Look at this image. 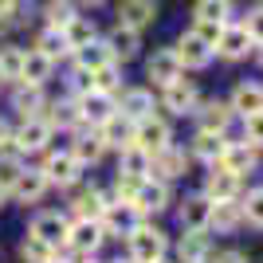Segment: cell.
Masks as SVG:
<instances>
[{"label":"cell","instance_id":"b9f144b4","mask_svg":"<svg viewBox=\"0 0 263 263\" xmlns=\"http://www.w3.org/2000/svg\"><path fill=\"white\" fill-rule=\"evenodd\" d=\"M243 142L255 145V149H263V110L243 118Z\"/></svg>","mask_w":263,"mask_h":263},{"label":"cell","instance_id":"3957f363","mask_svg":"<svg viewBox=\"0 0 263 263\" xmlns=\"http://www.w3.org/2000/svg\"><path fill=\"white\" fill-rule=\"evenodd\" d=\"M83 169H87V165L79 161V157L71 154V149L47 154V157H44V165H40V173L47 177V185H59V189H71V185L79 181V177H83Z\"/></svg>","mask_w":263,"mask_h":263},{"label":"cell","instance_id":"1f68e13d","mask_svg":"<svg viewBox=\"0 0 263 263\" xmlns=\"http://www.w3.org/2000/svg\"><path fill=\"white\" fill-rule=\"evenodd\" d=\"M12 106L20 110V118H35V114H44V87H28V83H20L16 87V95H12Z\"/></svg>","mask_w":263,"mask_h":263},{"label":"cell","instance_id":"74e56055","mask_svg":"<svg viewBox=\"0 0 263 263\" xmlns=\"http://www.w3.org/2000/svg\"><path fill=\"white\" fill-rule=\"evenodd\" d=\"M95 90H102V95H118L122 90V63H106L95 71Z\"/></svg>","mask_w":263,"mask_h":263},{"label":"cell","instance_id":"83f0119b","mask_svg":"<svg viewBox=\"0 0 263 263\" xmlns=\"http://www.w3.org/2000/svg\"><path fill=\"white\" fill-rule=\"evenodd\" d=\"M44 110H47L44 118L51 122V130H79V126H83V118H79V102H75V99L51 102V106H44Z\"/></svg>","mask_w":263,"mask_h":263},{"label":"cell","instance_id":"db71d44e","mask_svg":"<svg viewBox=\"0 0 263 263\" xmlns=\"http://www.w3.org/2000/svg\"><path fill=\"white\" fill-rule=\"evenodd\" d=\"M114 263H134V259H114Z\"/></svg>","mask_w":263,"mask_h":263},{"label":"cell","instance_id":"e0dca14e","mask_svg":"<svg viewBox=\"0 0 263 263\" xmlns=\"http://www.w3.org/2000/svg\"><path fill=\"white\" fill-rule=\"evenodd\" d=\"M216 165H224V169H228V173H236V177L255 173V165H259V149H255V145H248V142H228Z\"/></svg>","mask_w":263,"mask_h":263},{"label":"cell","instance_id":"8d00e7d4","mask_svg":"<svg viewBox=\"0 0 263 263\" xmlns=\"http://www.w3.org/2000/svg\"><path fill=\"white\" fill-rule=\"evenodd\" d=\"M24 47H0V83H20Z\"/></svg>","mask_w":263,"mask_h":263},{"label":"cell","instance_id":"f6af8a7d","mask_svg":"<svg viewBox=\"0 0 263 263\" xmlns=\"http://www.w3.org/2000/svg\"><path fill=\"white\" fill-rule=\"evenodd\" d=\"M220 28L224 24H212V20H193V32L204 40V44H212V51H216V40H220Z\"/></svg>","mask_w":263,"mask_h":263},{"label":"cell","instance_id":"f5cc1de1","mask_svg":"<svg viewBox=\"0 0 263 263\" xmlns=\"http://www.w3.org/2000/svg\"><path fill=\"white\" fill-rule=\"evenodd\" d=\"M4 134H8V130H4V122H0V138H4Z\"/></svg>","mask_w":263,"mask_h":263},{"label":"cell","instance_id":"60d3db41","mask_svg":"<svg viewBox=\"0 0 263 263\" xmlns=\"http://www.w3.org/2000/svg\"><path fill=\"white\" fill-rule=\"evenodd\" d=\"M44 16H47V28H59V32H63L67 20L75 16V8H71V0H47Z\"/></svg>","mask_w":263,"mask_h":263},{"label":"cell","instance_id":"9f6ffc18","mask_svg":"<svg viewBox=\"0 0 263 263\" xmlns=\"http://www.w3.org/2000/svg\"><path fill=\"white\" fill-rule=\"evenodd\" d=\"M154 263H165V259H154Z\"/></svg>","mask_w":263,"mask_h":263},{"label":"cell","instance_id":"7402d4cb","mask_svg":"<svg viewBox=\"0 0 263 263\" xmlns=\"http://www.w3.org/2000/svg\"><path fill=\"white\" fill-rule=\"evenodd\" d=\"M95 130H99V138L106 142V149H126V145L134 142V122L126 118V114H118V110H114L106 122H99Z\"/></svg>","mask_w":263,"mask_h":263},{"label":"cell","instance_id":"d6a6232c","mask_svg":"<svg viewBox=\"0 0 263 263\" xmlns=\"http://www.w3.org/2000/svg\"><path fill=\"white\" fill-rule=\"evenodd\" d=\"M63 40H67V47L75 51V47L99 40V28H95V20H87V16H79V12H75V16L67 20V28H63Z\"/></svg>","mask_w":263,"mask_h":263},{"label":"cell","instance_id":"ee69618b","mask_svg":"<svg viewBox=\"0 0 263 263\" xmlns=\"http://www.w3.org/2000/svg\"><path fill=\"white\" fill-rule=\"evenodd\" d=\"M243 28H248V35H252V44H255V47H263V4H255V8L248 12Z\"/></svg>","mask_w":263,"mask_h":263},{"label":"cell","instance_id":"d590c367","mask_svg":"<svg viewBox=\"0 0 263 263\" xmlns=\"http://www.w3.org/2000/svg\"><path fill=\"white\" fill-rule=\"evenodd\" d=\"M193 20H212V24H228L232 20V0H197Z\"/></svg>","mask_w":263,"mask_h":263},{"label":"cell","instance_id":"7dc6e473","mask_svg":"<svg viewBox=\"0 0 263 263\" xmlns=\"http://www.w3.org/2000/svg\"><path fill=\"white\" fill-rule=\"evenodd\" d=\"M16 12H20V0H0V32L16 24Z\"/></svg>","mask_w":263,"mask_h":263},{"label":"cell","instance_id":"816d5d0a","mask_svg":"<svg viewBox=\"0 0 263 263\" xmlns=\"http://www.w3.org/2000/svg\"><path fill=\"white\" fill-rule=\"evenodd\" d=\"M51 263H71V259H67V255H59V252H55V255H51Z\"/></svg>","mask_w":263,"mask_h":263},{"label":"cell","instance_id":"44dd1931","mask_svg":"<svg viewBox=\"0 0 263 263\" xmlns=\"http://www.w3.org/2000/svg\"><path fill=\"white\" fill-rule=\"evenodd\" d=\"M51 75H55V59H47L40 47H28V51H24V67H20V83L44 87Z\"/></svg>","mask_w":263,"mask_h":263},{"label":"cell","instance_id":"2e32d148","mask_svg":"<svg viewBox=\"0 0 263 263\" xmlns=\"http://www.w3.org/2000/svg\"><path fill=\"white\" fill-rule=\"evenodd\" d=\"M243 193V177L228 173L224 165H212V173L204 177V197L209 200H236Z\"/></svg>","mask_w":263,"mask_h":263},{"label":"cell","instance_id":"f35d334b","mask_svg":"<svg viewBox=\"0 0 263 263\" xmlns=\"http://www.w3.org/2000/svg\"><path fill=\"white\" fill-rule=\"evenodd\" d=\"M240 204H243V224L263 228V185L259 189H248V197H240Z\"/></svg>","mask_w":263,"mask_h":263},{"label":"cell","instance_id":"ba28073f","mask_svg":"<svg viewBox=\"0 0 263 263\" xmlns=\"http://www.w3.org/2000/svg\"><path fill=\"white\" fill-rule=\"evenodd\" d=\"M51 122L44 118V114H35V118H24L20 122V130L12 134L16 138V145H20V154H44L47 142H51Z\"/></svg>","mask_w":263,"mask_h":263},{"label":"cell","instance_id":"f907efd6","mask_svg":"<svg viewBox=\"0 0 263 263\" xmlns=\"http://www.w3.org/2000/svg\"><path fill=\"white\" fill-rule=\"evenodd\" d=\"M4 200H8V185H4V181H0V204H4Z\"/></svg>","mask_w":263,"mask_h":263},{"label":"cell","instance_id":"c3c4849f","mask_svg":"<svg viewBox=\"0 0 263 263\" xmlns=\"http://www.w3.org/2000/svg\"><path fill=\"white\" fill-rule=\"evenodd\" d=\"M209 263H248V255H243V252H236V248H228V252L209 255Z\"/></svg>","mask_w":263,"mask_h":263},{"label":"cell","instance_id":"603a6c76","mask_svg":"<svg viewBox=\"0 0 263 263\" xmlns=\"http://www.w3.org/2000/svg\"><path fill=\"white\" fill-rule=\"evenodd\" d=\"M209 216H212V200L204 197V193L185 197V200H181V209H177L181 228H209Z\"/></svg>","mask_w":263,"mask_h":263},{"label":"cell","instance_id":"5bb4252c","mask_svg":"<svg viewBox=\"0 0 263 263\" xmlns=\"http://www.w3.org/2000/svg\"><path fill=\"white\" fill-rule=\"evenodd\" d=\"M185 236L177 240V263H209L212 243H209V228H181Z\"/></svg>","mask_w":263,"mask_h":263},{"label":"cell","instance_id":"bcb514c9","mask_svg":"<svg viewBox=\"0 0 263 263\" xmlns=\"http://www.w3.org/2000/svg\"><path fill=\"white\" fill-rule=\"evenodd\" d=\"M0 161H24V154H20V145H16V138H12V134H4V138H0Z\"/></svg>","mask_w":263,"mask_h":263},{"label":"cell","instance_id":"9a60e30c","mask_svg":"<svg viewBox=\"0 0 263 263\" xmlns=\"http://www.w3.org/2000/svg\"><path fill=\"white\" fill-rule=\"evenodd\" d=\"M106 47H110V59H114V63H130V59H138V51H142V32H134L126 24H114L110 35H106Z\"/></svg>","mask_w":263,"mask_h":263},{"label":"cell","instance_id":"277c9868","mask_svg":"<svg viewBox=\"0 0 263 263\" xmlns=\"http://www.w3.org/2000/svg\"><path fill=\"white\" fill-rule=\"evenodd\" d=\"M67 232H71V216L67 212H40V216L32 220V228H28V236H35V240H44L47 248H67Z\"/></svg>","mask_w":263,"mask_h":263},{"label":"cell","instance_id":"7c38bea8","mask_svg":"<svg viewBox=\"0 0 263 263\" xmlns=\"http://www.w3.org/2000/svg\"><path fill=\"white\" fill-rule=\"evenodd\" d=\"M181 75H185V67H181L173 47H161V51H154L145 59V79H154V87H165V83H173Z\"/></svg>","mask_w":263,"mask_h":263},{"label":"cell","instance_id":"6da1fadb","mask_svg":"<svg viewBox=\"0 0 263 263\" xmlns=\"http://www.w3.org/2000/svg\"><path fill=\"white\" fill-rule=\"evenodd\" d=\"M126 248H130L134 263H154V259H165V252H169V236H165L161 228H154V224L138 220V224L126 232Z\"/></svg>","mask_w":263,"mask_h":263},{"label":"cell","instance_id":"4316f807","mask_svg":"<svg viewBox=\"0 0 263 263\" xmlns=\"http://www.w3.org/2000/svg\"><path fill=\"white\" fill-rule=\"evenodd\" d=\"M71 154L79 157L83 165H95V161H102V154H106V142L99 138V130L95 126H79V138H75V145H71Z\"/></svg>","mask_w":263,"mask_h":263},{"label":"cell","instance_id":"f546056e","mask_svg":"<svg viewBox=\"0 0 263 263\" xmlns=\"http://www.w3.org/2000/svg\"><path fill=\"white\" fill-rule=\"evenodd\" d=\"M118 173L126 177H149V149H142V145H126V149H118Z\"/></svg>","mask_w":263,"mask_h":263},{"label":"cell","instance_id":"4dcf8cb0","mask_svg":"<svg viewBox=\"0 0 263 263\" xmlns=\"http://www.w3.org/2000/svg\"><path fill=\"white\" fill-rule=\"evenodd\" d=\"M71 55H75V67H87V71H99V67L114 63V59H110V47H106V40H90V44L75 47Z\"/></svg>","mask_w":263,"mask_h":263},{"label":"cell","instance_id":"d6986e66","mask_svg":"<svg viewBox=\"0 0 263 263\" xmlns=\"http://www.w3.org/2000/svg\"><path fill=\"white\" fill-rule=\"evenodd\" d=\"M114 106H118V114L138 122V118H145V114H154V95L145 87H126V90L114 95Z\"/></svg>","mask_w":263,"mask_h":263},{"label":"cell","instance_id":"e575fe53","mask_svg":"<svg viewBox=\"0 0 263 263\" xmlns=\"http://www.w3.org/2000/svg\"><path fill=\"white\" fill-rule=\"evenodd\" d=\"M35 47H40L47 59H55V63H59L63 55H71V47H67V40H63V32H59V28H44V32L35 35Z\"/></svg>","mask_w":263,"mask_h":263},{"label":"cell","instance_id":"52a82bcc","mask_svg":"<svg viewBox=\"0 0 263 263\" xmlns=\"http://www.w3.org/2000/svg\"><path fill=\"white\" fill-rule=\"evenodd\" d=\"M177 59H181V67H185V71H204V67L212 63V59H216V51H212V44H204V40H200L197 32H193V28H189L185 35H181V40H177Z\"/></svg>","mask_w":263,"mask_h":263},{"label":"cell","instance_id":"4fadbf2b","mask_svg":"<svg viewBox=\"0 0 263 263\" xmlns=\"http://www.w3.org/2000/svg\"><path fill=\"white\" fill-rule=\"evenodd\" d=\"M102 240H106V232H102V224L99 220H83V216H75L71 220V232H67V248H75V252H99L102 248Z\"/></svg>","mask_w":263,"mask_h":263},{"label":"cell","instance_id":"ac0fdd59","mask_svg":"<svg viewBox=\"0 0 263 263\" xmlns=\"http://www.w3.org/2000/svg\"><path fill=\"white\" fill-rule=\"evenodd\" d=\"M79 118H83V126H99V122H106L110 114H114V95H102V90H87V95H79Z\"/></svg>","mask_w":263,"mask_h":263},{"label":"cell","instance_id":"f1b7e54d","mask_svg":"<svg viewBox=\"0 0 263 263\" xmlns=\"http://www.w3.org/2000/svg\"><path fill=\"white\" fill-rule=\"evenodd\" d=\"M232 110L240 114V118H248V114H259L263 110V87H255V83H240V87L232 90Z\"/></svg>","mask_w":263,"mask_h":263},{"label":"cell","instance_id":"8fae6325","mask_svg":"<svg viewBox=\"0 0 263 263\" xmlns=\"http://www.w3.org/2000/svg\"><path fill=\"white\" fill-rule=\"evenodd\" d=\"M47 189H51V185H47V177L40 173V169H28V165H24L20 173H16V181L8 185V197H16L20 204H40Z\"/></svg>","mask_w":263,"mask_h":263},{"label":"cell","instance_id":"681fc988","mask_svg":"<svg viewBox=\"0 0 263 263\" xmlns=\"http://www.w3.org/2000/svg\"><path fill=\"white\" fill-rule=\"evenodd\" d=\"M20 169H24V161H0V181H4V185H12Z\"/></svg>","mask_w":263,"mask_h":263},{"label":"cell","instance_id":"11a10c76","mask_svg":"<svg viewBox=\"0 0 263 263\" xmlns=\"http://www.w3.org/2000/svg\"><path fill=\"white\" fill-rule=\"evenodd\" d=\"M87 4H102V0H87Z\"/></svg>","mask_w":263,"mask_h":263},{"label":"cell","instance_id":"7a4b0ae2","mask_svg":"<svg viewBox=\"0 0 263 263\" xmlns=\"http://www.w3.org/2000/svg\"><path fill=\"white\" fill-rule=\"evenodd\" d=\"M169 200H173V193H169V181H157V177H142L138 181V193H134L130 209L138 212V216H157V212L169 209Z\"/></svg>","mask_w":263,"mask_h":263},{"label":"cell","instance_id":"ab89813d","mask_svg":"<svg viewBox=\"0 0 263 263\" xmlns=\"http://www.w3.org/2000/svg\"><path fill=\"white\" fill-rule=\"evenodd\" d=\"M55 248H47L44 240H35V236H28V240L20 243V259L24 263H51Z\"/></svg>","mask_w":263,"mask_h":263},{"label":"cell","instance_id":"30bf717a","mask_svg":"<svg viewBox=\"0 0 263 263\" xmlns=\"http://www.w3.org/2000/svg\"><path fill=\"white\" fill-rule=\"evenodd\" d=\"M252 35H248V28H243V24H224V28H220V40H216V55L220 59H232V63H236V59H248V55H252Z\"/></svg>","mask_w":263,"mask_h":263},{"label":"cell","instance_id":"cb8c5ba5","mask_svg":"<svg viewBox=\"0 0 263 263\" xmlns=\"http://www.w3.org/2000/svg\"><path fill=\"white\" fill-rule=\"evenodd\" d=\"M224 145H228V138H224V130H204L200 126L197 138H193V157L204 165H216L220 154H224Z\"/></svg>","mask_w":263,"mask_h":263},{"label":"cell","instance_id":"7bdbcfd3","mask_svg":"<svg viewBox=\"0 0 263 263\" xmlns=\"http://www.w3.org/2000/svg\"><path fill=\"white\" fill-rule=\"evenodd\" d=\"M87 90H95V71H87V67H75V71H71V99L87 95Z\"/></svg>","mask_w":263,"mask_h":263},{"label":"cell","instance_id":"836d02e7","mask_svg":"<svg viewBox=\"0 0 263 263\" xmlns=\"http://www.w3.org/2000/svg\"><path fill=\"white\" fill-rule=\"evenodd\" d=\"M71 212L83 220H102V212H106V197H102L99 189H83L75 197V204H71Z\"/></svg>","mask_w":263,"mask_h":263},{"label":"cell","instance_id":"8992f818","mask_svg":"<svg viewBox=\"0 0 263 263\" xmlns=\"http://www.w3.org/2000/svg\"><path fill=\"white\" fill-rule=\"evenodd\" d=\"M169 142H173V130H169V122H165V118L145 114V118L134 122V145H142V149L157 154V149H165Z\"/></svg>","mask_w":263,"mask_h":263},{"label":"cell","instance_id":"5b68a950","mask_svg":"<svg viewBox=\"0 0 263 263\" xmlns=\"http://www.w3.org/2000/svg\"><path fill=\"white\" fill-rule=\"evenodd\" d=\"M197 102H200L197 83H193V79H185V75L161 87V106L169 110V114H181V118H185V114H193V110H197Z\"/></svg>","mask_w":263,"mask_h":263},{"label":"cell","instance_id":"ffe728a7","mask_svg":"<svg viewBox=\"0 0 263 263\" xmlns=\"http://www.w3.org/2000/svg\"><path fill=\"white\" fill-rule=\"evenodd\" d=\"M157 20V0H118V24L142 32Z\"/></svg>","mask_w":263,"mask_h":263},{"label":"cell","instance_id":"484cf974","mask_svg":"<svg viewBox=\"0 0 263 263\" xmlns=\"http://www.w3.org/2000/svg\"><path fill=\"white\" fill-rule=\"evenodd\" d=\"M240 224H243V204H240V197H236V200H212L209 228H216V232H236Z\"/></svg>","mask_w":263,"mask_h":263},{"label":"cell","instance_id":"9c48e42d","mask_svg":"<svg viewBox=\"0 0 263 263\" xmlns=\"http://www.w3.org/2000/svg\"><path fill=\"white\" fill-rule=\"evenodd\" d=\"M189 173V157L185 149H177L173 142L165 145V149H157V154H149V177H157V181H177V177Z\"/></svg>","mask_w":263,"mask_h":263},{"label":"cell","instance_id":"d4e9b609","mask_svg":"<svg viewBox=\"0 0 263 263\" xmlns=\"http://www.w3.org/2000/svg\"><path fill=\"white\" fill-rule=\"evenodd\" d=\"M200 110H193V114H200V126L204 130H228L232 118H236V110H232V102L224 99H209V102H197Z\"/></svg>","mask_w":263,"mask_h":263}]
</instances>
